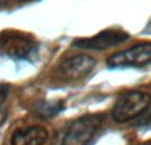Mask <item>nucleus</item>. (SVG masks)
I'll list each match as a JSON object with an SVG mask.
<instances>
[{"label": "nucleus", "mask_w": 151, "mask_h": 145, "mask_svg": "<svg viewBox=\"0 0 151 145\" xmlns=\"http://www.w3.org/2000/svg\"><path fill=\"white\" fill-rule=\"evenodd\" d=\"M37 49V43L31 35L13 29L0 33V55L15 60L28 59Z\"/></svg>", "instance_id": "f257e3e1"}, {"label": "nucleus", "mask_w": 151, "mask_h": 145, "mask_svg": "<svg viewBox=\"0 0 151 145\" xmlns=\"http://www.w3.org/2000/svg\"><path fill=\"white\" fill-rule=\"evenodd\" d=\"M104 116L99 113L85 115L69 124L61 145H88L99 130Z\"/></svg>", "instance_id": "f03ea898"}, {"label": "nucleus", "mask_w": 151, "mask_h": 145, "mask_svg": "<svg viewBox=\"0 0 151 145\" xmlns=\"http://www.w3.org/2000/svg\"><path fill=\"white\" fill-rule=\"evenodd\" d=\"M151 96L143 91H129L119 96L113 107L111 116L117 123H126L138 117L147 109Z\"/></svg>", "instance_id": "7ed1b4c3"}, {"label": "nucleus", "mask_w": 151, "mask_h": 145, "mask_svg": "<svg viewBox=\"0 0 151 145\" xmlns=\"http://www.w3.org/2000/svg\"><path fill=\"white\" fill-rule=\"evenodd\" d=\"M129 33L121 28H109L99 33L94 35L91 37H83V39L74 40L73 45L82 49H94L102 51L110 47H115L118 44H122L123 41L129 39Z\"/></svg>", "instance_id": "20e7f679"}, {"label": "nucleus", "mask_w": 151, "mask_h": 145, "mask_svg": "<svg viewBox=\"0 0 151 145\" xmlns=\"http://www.w3.org/2000/svg\"><path fill=\"white\" fill-rule=\"evenodd\" d=\"M110 67H143L151 64V43H141L110 56Z\"/></svg>", "instance_id": "39448f33"}, {"label": "nucleus", "mask_w": 151, "mask_h": 145, "mask_svg": "<svg viewBox=\"0 0 151 145\" xmlns=\"http://www.w3.org/2000/svg\"><path fill=\"white\" fill-rule=\"evenodd\" d=\"M96 67V60L86 55H73L58 64V73L65 79H82L91 73Z\"/></svg>", "instance_id": "423d86ee"}, {"label": "nucleus", "mask_w": 151, "mask_h": 145, "mask_svg": "<svg viewBox=\"0 0 151 145\" xmlns=\"http://www.w3.org/2000/svg\"><path fill=\"white\" fill-rule=\"evenodd\" d=\"M47 140V129L39 125H33L16 129L11 136V145H44Z\"/></svg>", "instance_id": "0eeeda50"}, {"label": "nucleus", "mask_w": 151, "mask_h": 145, "mask_svg": "<svg viewBox=\"0 0 151 145\" xmlns=\"http://www.w3.org/2000/svg\"><path fill=\"white\" fill-rule=\"evenodd\" d=\"M64 108V104L61 101H42L36 107V111L40 116L50 117L57 115Z\"/></svg>", "instance_id": "6e6552de"}, {"label": "nucleus", "mask_w": 151, "mask_h": 145, "mask_svg": "<svg viewBox=\"0 0 151 145\" xmlns=\"http://www.w3.org/2000/svg\"><path fill=\"white\" fill-rule=\"evenodd\" d=\"M21 1H35V0H21Z\"/></svg>", "instance_id": "1a4fd4ad"}]
</instances>
